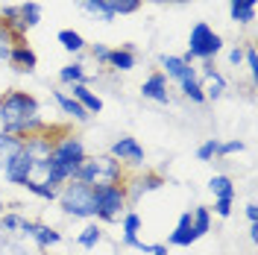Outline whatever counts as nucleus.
Here are the masks:
<instances>
[{
	"instance_id": "nucleus-1",
	"label": "nucleus",
	"mask_w": 258,
	"mask_h": 255,
	"mask_svg": "<svg viewBox=\"0 0 258 255\" xmlns=\"http://www.w3.org/2000/svg\"><path fill=\"white\" fill-rule=\"evenodd\" d=\"M85 156H88L85 141H82L80 135H74V132L64 129L62 135L56 138V144H53V153H50L47 164L44 167H35V176L32 179H44L53 188H62L64 182H71L77 176V167L82 164Z\"/></svg>"
},
{
	"instance_id": "nucleus-2",
	"label": "nucleus",
	"mask_w": 258,
	"mask_h": 255,
	"mask_svg": "<svg viewBox=\"0 0 258 255\" xmlns=\"http://www.w3.org/2000/svg\"><path fill=\"white\" fill-rule=\"evenodd\" d=\"M44 126L47 120L41 117V106L30 91L12 88L0 97V132H12L18 138H24Z\"/></svg>"
},
{
	"instance_id": "nucleus-3",
	"label": "nucleus",
	"mask_w": 258,
	"mask_h": 255,
	"mask_svg": "<svg viewBox=\"0 0 258 255\" xmlns=\"http://www.w3.org/2000/svg\"><path fill=\"white\" fill-rule=\"evenodd\" d=\"M129 170L117 159H112L109 153H97V156H85L82 164L77 167V182L88 185V188H106V185H120L126 182Z\"/></svg>"
},
{
	"instance_id": "nucleus-4",
	"label": "nucleus",
	"mask_w": 258,
	"mask_h": 255,
	"mask_svg": "<svg viewBox=\"0 0 258 255\" xmlns=\"http://www.w3.org/2000/svg\"><path fill=\"white\" fill-rule=\"evenodd\" d=\"M56 203L62 208V214L68 217H77V220H94V188L82 185L77 179L64 182L59 188Z\"/></svg>"
},
{
	"instance_id": "nucleus-5",
	"label": "nucleus",
	"mask_w": 258,
	"mask_h": 255,
	"mask_svg": "<svg viewBox=\"0 0 258 255\" xmlns=\"http://www.w3.org/2000/svg\"><path fill=\"white\" fill-rule=\"evenodd\" d=\"M223 50V35L214 32L206 21H197L188 35V50L182 53L185 62H214V56Z\"/></svg>"
},
{
	"instance_id": "nucleus-6",
	"label": "nucleus",
	"mask_w": 258,
	"mask_h": 255,
	"mask_svg": "<svg viewBox=\"0 0 258 255\" xmlns=\"http://www.w3.org/2000/svg\"><path fill=\"white\" fill-rule=\"evenodd\" d=\"M129 211L126 185H106L94 191V220L97 223H117Z\"/></svg>"
},
{
	"instance_id": "nucleus-7",
	"label": "nucleus",
	"mask_w": 258,
	"mask_h": 255,
	"mask_svg": "<svg viewBox=\"0 0 258 255\" xmlns=\"http://www.w3.org/2000/svg\"><path fill=\"white\" fill-rule=\"evenodd\" d=\"M64 129H56V126H44L38 129V132H30V135H24V153L35 161V167H44L50 159V153H53V144L56 138L62 135Z\"/></svg>"
},
{
	"instance_id": "nucleus-8",
	"label": "nucleus",
	"mask_w": 258,
	"mask_h": 255,
	"mask_svg": "<svg viewBox=\"0 0 258 255\" xmlns=\"http://www.w3.org/2000/svg\"><path fill=\"white\" fill-rule=\"evenodd\" d=\"M109 156L117 159L126 170H141V167H144V147H141L138 138H132V135L114 138L112 147H109Z\"/></svg>"
},
{
	"instance_id": "nucleus-9",
	"label": "nucleus",
	"mask_w": 258,
	"mask_h": 255,
	"mask_svg": "<svg viewBox=\"0 0 258 255\" xmlns=\"http://www.w3.org/2000/svg\"><path fill=\"white\" fill-rule=\"evenodd\" d=\"M126 194H129V208L135 206L144 194H153L167 185V179L159 173V170H138V173H129L126 176Z\"/></svg>"
},
{
	"instance_id": "nucleus-10",
	"label": "nucleus",
	"mask_w": 258,
	"mask_h": 255,
	"mask_svg": "<svg viewBox=\"0 0 258 255\" xmlns=\"http://www.w3.org/2000/svg\"><path fill=\"white\" fill-rule=\"evenodd\" d=\"M161 65V74L167 77V82H176V85H182V82L188 80H200V74H197V65L185 62L182 56H173V53H164L159 59Z\"/></svg>"
},
{
	"instance_id": "nucleus-11",
	"label": "nucleus",
	"mask_w": 258,
	"mask_h": 255,
	"mask_svg": "<svg viewBox=\"0 0 258 255\" xmlns=\"http://www.w3.org/2000/svg\"><path fill=\"white\" fill-rule=\"evenodd\" d=\"M197 74H200V85H203L206 103H209V100H220V97L229 91V82H226V77L214 68V62H203V68H197Z\"/></svg>"
},
{
	"instance_id": "nucleus-12",
	"label": "nucleus",
	"mask_w": 258,
	"mask_h": 255,
	"mask_svg": "<svg viewBox=\"0 0 258 255\" xmlns=\"http://www.w3.org/2000/svg\"><path fill=\"white\" fill-rule=\"evenodd\" d=\"M32 176H35V161L21 150L15 159L6 164V170H3V179H6V185H15V188H24L27 182H30Z\"/></svg>"
},
{
	"instance_id": "nucleus-13",
	"label": "nucleus",
	"mask_w": 258,
	"mask_h": 255,
	"mask_svg": "<svg viewBox=\"0 0 258 255\" xmlns=\"http://www.w3.org/2000/svg\"><path fill=\"white\" fill-rule=\"evenodd\" d=\"M141 97L144 100H153V103H170V82H167V77L161 74V71H156V74H150L144 82H141Z\"/></svg>"
},
{
	"instance_id": "nucleus-14",
	"label": "nucleus",
	"mask_w": 258,
	"mask_h": 255,
	"mask_svg": "<svg viewBox=\"0 0 258 255\" xmlns=\"http://www.w3.org/2000/svg\"><path fill=\"white\" fill-rule=\"evenodd\" d=\"M6 62L15 68L18 74H32L35 68H38V56H35V50L27 44V41H15L12 50H9V59Z\"/></svg>"
},
{
	"instance_id": "nucleus-15",
	"label": "nucleus",
	"mask_w": 258,
	"mask_h": 255,
	"mask_svg": "<svg viewBox=\"0 0 258 255\" xmlns=\"http://www.w3.org/2000/svg\"><path fill=\"white\" fill-rule=\"evenodd\" d=\"M32 223L27 214H21V211H3L0 214V232L3 235H12V238H30L32 232Z\"/></svg>"
},
{
	"instance_id": "nucleus-16",
	"label": "nucleus",
	"mask_w": 258,
	"mask_h": 255,
	"mask_svg": "<svg viewBox=\"0 0 258 255\" xmlns=\"http://www.w3.org/2000/svg\"><path fill=\"white\" fill-rule=\"evenodd\" d=\"M68 94L74 97V100H77V103H80L88 114H100V112H103V100H100V94H94V91L88 88V82L68 85Z\"/></svg>"
},
{
	"instance_id": "nucleus-17",
	"label": "nucleus",
	"mask_w": 258,
	"mask_h": 255,
	"mask_svg": "<svg viewBox=\"0 0 258 255\" xmlns=\"http://www.w3.org/2000/svg\"><path fill=\"white\" fill-rule=\"evenodd\" d=\"M197 240H200V238H197V232H194V226H191V211H185V214L176 220V229L170 232L167 243L185 249V246H191V243H197Z\"/></svg>"
},
{
	"instance_id": "nucleus-18",
	"label": "nucleus",
	"mask_w": 258,
	"mask_h": 255,
	"mask_svg": "<svg viewBox=\"0 0 258 255\" xmlns=\"http://www.w3.org/2000/svg\"><path fill=\"white\" fill-rule=\"evenodd\" d=\"M30 240L38 249H50V246H59L62 243V232L47 226V223H41V220H35L32 223V232H30Z\"/></svg>"
},
{
	"instance_id": "nucleus-19",
	"label": "nucleus",
	"mask_w": 258,
	"mask_h": 255,
	"mask_svg": "<svg viewBox=\"0 0 258 255\" xmlns=\"http://www.w3.org/2000/svg\"><path fill=\"white\" fill-rule=\"evenodd\" d=\"M138 65V53L132 44H120V47H112V56H109V68L112 71H120V74H126Z\"/></svg>"
},
{
	"instance_id": "nucleus-20",
	"label": "nucleus",
	"mask_w": 258,
	"mask_h": 255,
	"mask_svg": "<svg viewBox=\"0 0 258 255\" xmlns=\"http://www.w3.org/2000/svg\"><path fill=\"white\" fill-rule=\"evenodd\" d=\"M53 103L62 109V114L74 117V120H80V123H85V120L91 117V114L85 112V109H82V106H80V103H77L71 94H68V91H53Z\"/></svg>"
},
{
	"instance_id": "nucleus-21",
	"label": "nucleus",
	"mask_w": 258,
	"mask_h": 255,
	"mask_svg": "<svg viewBox=\"0 0 258 255\" xmlns=\"http://www.w3.org/2000/svg\"><path fill=\"white\" fill-rule=\"evenodd\" d=\"M255 3L258 0H229V18L241 27H249L255 21Z\"/></svg>"
},
{
	"instance_id": "nucleus-22",
	"label": "nucleus",
	"mask_w": 258,
	"mask_h": 255,
	"mask_svg": "<svg viewBox=\"0 0 258 255\" xmlns=\"http://www.w3.org/2000/svg\"><path fill=\"white\" fill-rule=\"evenodd\" d=\"M21 150H24V138H18L12 132H0V173L6 170V164L15 159Z\"/></svg>"
},
{
	"instance_id": "nucleus-23",
	"label": "nucleus",
	"mask_w": 258,
	"mask_h": 255,
	"mask_svg": "<svg viewBox=\"0 0 258 255\" xmlns=\"http://www.w3.org/2000/svg\"><path fill=\"white\" fill-rule=\"evenodd\" d=\"M117 223H120V232H123V246H135V243L141 240V238H138V232H141V226H144V223H141V214H138V211H132V208H129Z\"/></svg>"
},
{
	"instance_id": "nucleus-24",
	"label": "nucleus",
	"mask_w": 258,
	"mask_h": 255,
	"mask_svg": "<svg viewBox=\"0 0 258 255\" xmlns=\"http://www.w3.org/2000/svg\"><path fill=\"white\" fill-rule=\"evenodd\" d=\"M209 191L214 200H235V179L226 173H214L209 179Z\"/></svg>"
},
{
	"instance_id": "nucleus-25",
	"label": "nucleus",
	"mask_w": 258,
	"mask_h": 255,
	"mask_svg": "<svg viewBox=\"0 0 258 255\" xmlns=\"http://www.w3.org/2000/svg\"><path fill=\"white\" fill-rule=\"evenodd\" d=\"M56 41L62 44V50H68V53H74V56H80V53H85V47H88V41L82 38V32L77 30H59V35H56Z\"/></svg>"
},
{
	"instance_id": "nucleus-26",
	"label": "nucleus",
	"mask_w": 258,
	"mask_h": 255,
	"mask_svg": "<svg viewBox=\"0 0 258 255\" xmlns=\"http://www.w3.org/2000/svg\"><path fill=\"white\" fill-rule=\"evenodd\" d=\"M77 6H80L82 12H88L91 18L103 21V24H112L114 21V12L106 6V0H77Z\"/></svg>"
},
{
	"instance_id": "nucleus-27",
	"label": "nucleus",
	"mask_w": 258,
	"mask_h": 255,
	"mask_svg": "<svg viewBox=\"0 0 258 255\" xmlns=\"http://www.w3.org/2000/svg\"><path fill=\"white\" fill-rule=\"evenodd\" d=\"M24 188H27V194L38 197V200H44V203H56V197H59V188H53V185L44 182V179H30Z\"/></svg>"
},
{
	"instance_id": "nucleus-28",
	"label": "nucleus",
	"mask_w": 258,
	"mask_h": 255,
	"mask_svg": "<svg viewBox=\"0 0 258 255\" xmlns=\"http://www.w3.org/2000/svg\"><path fill=\"white\" fill-rule=\"evenodd\" d=\"M18 15H21V24H24L27 32H30V30H35V27L41 24V6H38V3H32V0L18 3Z\"/></svg>"
},
{
	"instance_id": "nucleus-29",
	"label": "nucleus",
	"mask_w": 258,
	"mask_h": 255,
	"mask_svg": "<svg viewBox=\"0 0 258 255\" xmlns=\"http://www.w3.org/2000/svg\"><path fill=\"white\" fill-rule=\"evenodd\" d=\"M59 82L62 85H77V82H88V74H85V65L82 62H71L59 68Z\"/></svg>"
},
{
	"instance_id": "nucleus-30",
	"label": "nucleus",
	"mask_w": 258,
	"mask_h": 255,
	"mask_svg": "<svg viewBox=\"0 0 258 255\" xmlns=\"http://www.w3.org/2000/svg\"><path fill=\"white\" fill-rule=\"evenodd\" d=\"M191 226H194V232H197V238L209 235L211 232V208H206V206L194 208L191 211Z\"/></svg>"
},
{
	"instance_id": "nucleus-31",
	"label": "nucleus",
	"mask_w": 258,
	"mask_h": 255,
	"mask_svg": "<svg viewBox=\"0 0 258 255\" xmlns=\"http://www.w3.org/2000/svg\"><path fill=\"white\" fill-rule=\"evenodd\" d=\"M100 240H103V229H100V223H88V226L80 232L77 243H80L82 249H94Z\"/></svg>"
},
{
	"instance_id": "nucleus-32",
	"label": "nucleus",
	"mask_w": 258,
	"mask_h": 255,
	"mask_svg": "<svg viewBox=\"0 0 258 255\" xmlns=\"http://www.w3.org/2000/svg\"><path fill=\"white\" fill-rule=\"evenodd\" d=\"M179 94L185 97V100H191L194 106H203L206 103V94H203V85H200V80H188L179 85Z\"/></svg>"
},
{
	"instance_id": "nucleus-33",
	"label": "nucleus",
	"mask_w": 258,
	"mask_h": 255,
	"mask_svg": "<svg viewBox=\"0 0 258 255\" xmlns=\"http://www.w3.org/2000/svg\"><path fill=\"white\" fill-rule=\"evenodd\" d=\"M106 6L114 12V18L117 15H135V12L144 6V0H106Z\"/></svg>"
},
{
	"instance_id": "nucleus-34",
	"label": "nucleus",
	"mask_w": 258,
	"mask_h": 255,
	"mask_svg": "<svg viewBox=\"0 0 258 255\" xmlns=\"http://www.w3.org/2000/svg\"><path fill=\"white\" fill-rule=\"evenodd\" d=\"M243 65H246L249 80L255 85L258 82V50H255V44H249V41H243Z\"/></svg>"
},
{
	"instance_id": "nucleus-35",
	"label": "nucleus",
	"mask_w": 258,
	"mask_h": 255,
	"mask_svg": "<svg viewBox=\"0 0 258 255\" xmlns=\"http://www.w3.org/2000/svg\"><path fill=\"white\" fill-rule=\"evenodd\" d=\"M243 147H246V144H243L241 138H232V141H220V144H217V159H229V156H238V153H243Z\"/></svg>"
},
{
	"instance_id": "nucleus-36",
	"label": "nucleus",
	"mask_w": 258,
	"mask_h": 255,
	"mask_svg": "<svg viewBox=\"0 0 258 255\" xmlns=\"http://www.w3.org/2000/svg\"><path fill=\"white\" fill-rule=\"evenodd\" d=\"M85 50L91 53V59H94L97 65L109 68V56H112V47H109V44H100V41H97V44H88Z\"/></svg>"
},
{
	"instance_id": "nucleus-37",
	"label": "nucleus",
	"mask_w": 258,
	"mask_h": 255,
	"mask_svg": "<svg viewBox=\"0 0 258 255\" xmlns=\"http://www.w3.org/2000/svg\"><path fill=\"white\" fill-rule=\"evenodd\" d=\"M217 138H209V141H203L200 147H197V159L200 161H214L217 159Z\"/></svg>"
},
{
	"instance_id": "nucleus-38",
	"label": "nucleus",
	"mask_w": 258,
	"mask_h": 255,
	"mask_svg": "<svg viewBox=\"0 0 258 255\" xmlns=\"http://www.w3.org/2000/svg\"><path fill=\"white\" fill-rule=\"evenodd\" d=\"M12 44H15V41H12L9 30L0 24V62H6V59H9V50H12Z\"/></svg>"
},
{
	"instance_id": "nucleus-39",
	"label": "nucleus",
	"mask_w": 258,
	"mask_h": 255,
	"mask_svg": "<svg viewBox=\"0 0 258 255\" xmlns=\"http://www.w3.org/2000/svg\"><path fill=\"white\" fill-rule=\"evenodd\" d=\"M226 56H229V65H232V68H241L243 65V44H232Z\"/></svg>"
},
{
	"instance_id": "nucleus-40",
	"label": "nucleus",
	"mask_w": 258,
	"mask_h": 255,
	"mask_svg": "<svg viewBox=\"0 0 258 255\" xmlns=\"http://www.w3.org/2000/svg\"><path fill=\"white\" fill-rule=\"evenodd\" d=\"M232 203L235 200H214V214L217 217H232Z\"/></svg>"
},
{
	"instance_id": "nucleus-41",
	"label": "nucleus",
	"mask_w": 258,
	"mask_h": 255,
	"mask_svg": "<svg viewBox=\"0 0 258 255\" xmlns=\"http://www.w3.org/2000/svg\"><path fill=\"white\" fill-rule=\"evenodd\" d=\"M246 220H249V223H258V206L255 203H246Z\"/></svg>"
},
{
	"instance_id": "nucleus-42",
	"label": "nucleus",
	"mask_w": 258,
	"mask_h": 255,
	"mask_svg": "<svg viewBox=\"0 0 258 255\" xmlns=\"http://www.w3.org/2000/svg\"><path fill=\"white\" fill-rule=\"evenodd\" d=\"M150 255H167V243H153L150 246Z\"/></svg>"
},
{
	"instance_id": "nucleus-43",
	"label": "nucleus",
	"mask_w": 258,
	"mask_h": 255,
	"mask_svg": "<svg viewBox=\"0 0 258 255\" xmlns=\"http://www.w3.org/2000/svg\"><path fill=\"white\" fill-rule=\"evenodd\" d=\"M249 240L258 243V223H249Z\"/></svg>"
},
{
	"instance_id": "nucleus-44",
	"label": "nucleus",
	"mask_w": 258,
	"mask_h": 255,
	"mask_svg": "<svg viewBox=\"0 0 258 255\" xmlns=\"http://www.w3.org/2000/svg\"><path fill=\"white\" fill-rule=\"evenodd\" d=\"M6 211V200H3V194H0V214Z\"/></svg>"
},
{
	"instance_id": "nucleus-45",
	"label": "nucleus",
	"mask_w": 258,
	"mask_h": 255,
	"mask_svg": "<svg viewBox=\"0 0 258 255\" xmlns=\"http://www.w3.org/2000/svg\"><path fill=\"white\" fill-rule=\"evenodd\" d=\"M161 3H191V0H161Z\"/></svg>"
},
{
	"instance_id": "nucleus-46",
	"label": "nucleus",
	"mask_w": 258,
	"mask_h": 255,
	"mask_svg": "<svg viewBox=\"0 0 258 255\" xmlns=\"http://www.w3.org/2000/svg\"><path fill=\"white\" fill-rule=\"evenodd\" d=\"M0 97H3V94H0Z\"/></svg>"
}]
</instances>
